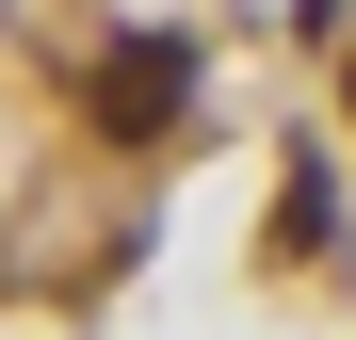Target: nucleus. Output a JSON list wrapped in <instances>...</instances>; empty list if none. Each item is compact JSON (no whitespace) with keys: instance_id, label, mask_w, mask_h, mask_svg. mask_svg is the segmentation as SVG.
<instances>
[{"instance_id":"f257e3e1","label":"nucleus","mask_w":356,"mask_h":340,"mask_svg":"<svg viewBox=\"0 0 356 340\" xmlns=\"http://www.w3.org/2000/svg\"><path fill=\"white\" fill-rule=\"evenodd\" d=\"M178 113H195V49H178V33H113V49H97V130L162 146Z\"/></svg>"},{"instance_id":"f03ea898","label":"nucleus","mask_w":356,"mask_h":340,"mask_svg":"<svg viewBox=\"0 0 356 340\" xmlns=\"http://www.w3.org/2000/svg\"><path fill=\"white\" fill-rule=\"evenodd\" d=\"M275 259H324V162H291V195H275Z\"/></svg>"},{"instance_id":"7ed1b4c3","label":"nucleus","mask_w":356,"mask_h":340,"mask_svg":"<svg viewBox=\"0 0 356 340\" xmlns=\"http://www.w3.org/2000/svg\"><path fill=\"white\" fill-rule=\"evenodd\" d=\"M340 97H356V65H340Z\"/></svg>"}]
</instances>
